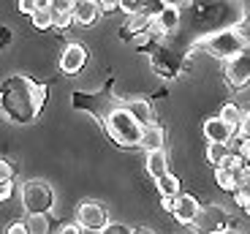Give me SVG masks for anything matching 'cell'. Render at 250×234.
Listing matches in <instances>:
<instances>
[{
    "label": "cell",
    "mask_w": 250,
    "mask_h": 234,
    "mask_svg": "<svg viewBox=\"0 0 250 234\" xmlns=\"http://www.w3.org/2000/svg\"><path fill=\"white\" fill-rule=\"evenodd\" d=\"M0 180H14V166L8 161H0Z\"/></svg>",
    "instance_id": "obj_33"
},
{
    "label": "cell",
    "mask_w": 250,
    "mask_h": 234,
    "mask_svg": "<svg viewBox=\"0 0 250 234\" xmlns=\"http://www.w3.org/2000/svg\"><path fill=\"white\" fill-rule=\"evenodd\" d=\"M74 14H76V25L90 27V25H95V22H98L104 11H101V6L95 3V0H76Z\"/></svg>",
    "instance_id": "obj_14"
},
{
    "label": "cell",
    "mask_w": 250,
    "mask_h": 234,
    "mask_svg": "<svg viewBox=\"0 0 250 234\" xmlns=\"http://www.w3.org/2000/svg\"><path fill=\"white\" fill-rule=\"evenodd\" d=\"M152 22V14L150 11H136L128 17V22H125L123 27V41H133V36H139V33H147V27H150Z\"/></svg>",
    "instance_id": "obj_15"
},
{
    "label": "cell",
    "mask_w": 250,
    "mask_h": 234,
    "mask_svg": "<svg viewBox=\"0 0 250 234\" xmlns=\"http://www.w3.org/2000/svg\"><path fill=\"white\" fill-rule=\"evenodd\" d=\"M27 226H30V234H52L49 213H41V215H27Z\"/></svg>",
    "instance_id": "obj_20"
},
{
    "label": "cell",
    "mask_w": 250,
    "mask_h": 234,
    "mask_svg": "<svg viewBox=\"0 0 250 234\" xmlns=\"http://www.w3.org/2000/svg\"><path fill=\"white\" fill-rule=\"evenodd\" d=\"M226 82L234 90H242L250 85V44L245 46L239 55H234L231 60H226Z\"/></svg>",
    "instance_id": "obj_7"
},
{
    "label": "cell",
    "mask_w": 250,
    "mask_h": 234,
    "mask_svg": "<svg viewBox=\"0 0 250 234\" xmlns=\"http://www.w3.org/2000/svg\"><path fill=\"white\" fill-rule=\"evenodd\" d=\"M52 17H55L57 30H68L71 25H76V14L74 11H52Z\"/></svg>",
    "instance_id": "obj_24"
},
{
    "label": "cell",
    "mask_w": 250,
    "mask_h": 234,
    "mask_svg": "<svg viewBox=\"0 0 250 234\" xmlns=\"http://www.w3.org/2000/svg\"><path fill=\"white\" fill-rule=\"evenodd\" d=\"M215 180H218L220 191H226V193L234 196L242 185L250 183V164L239 155V152L231 150L218 166H215Z\"/></svg>",
    "instance_id": "obj_4"
},
{
    "label": "cell",
    "mask_w": 250,
    "mask_h": 234,
    "mask_svg": "<svg viewBox=\"0 0 250 234\" xmlns=\"http://www.w3.org/2000/svg\"><path fill=\"white\" fill-rule=\"evenodd\" d=\"M123 106L136 117L142 126H152L155 123V114H152V104L147 98H123Z\"/></svg>",
    "instance_id": "obj_13"
},
{
    "label": "cell",
    "mask_w": 250,
    "mask_h": 234,
    "mask_svg": "<svg viewBox=\"0 0 250 234\" xmlns=\"http://www.w3.org/2000/svg\"><path fill=\"white\" fill-rule=\"evenodd\" d=\"M46 98H49V87L44 82H36L33 76L25 74L8 76L0 87L3 120L11 126H30L46 106Z\"/></svg>",
    "instance_id": "obj_1"
},
{
    "label": "cell",
    "mask_w": 250,
    "mask_h": 234,
    "mask_svg": "<svg viewBox=\"0 0 250 234\" xmlns=\"http://www.w3.org/2000/svg\"><path fill=\"white\" fill-rule=\"evenodd\" d=\"M163 142H166V133H163V128L152 123V126H144V133H142V142H139V147H142V150H147V152H152V150H161Z\"/></svg>",
    "instance_id": "obj_16"
},
{
    "label": "cell",
    "mask_w": 250,
    "mask_h": 234,
    "mask_svg": "<svg viewBox=\"0 0 250 234\" xmlns=\"http://www.w3.org/2000/svg\"><path fill=\"white\" fill-rule=\"evenodd\" d=\"M155 191H158V196H161V199L180 196V177H177V174H171V171H166V174L155 177Z\"/></svg>",
    "instance_id": "obj_17"
},
{
    "label": "cell",
    "mask_w": 250,
    "mask_h": 234,
    "mask_svg": "<svg viewBox=\"0 0 250 234\" xmlns=\"http://www.w3.org/2000/svg\"><path fill=\"white\" fill-rule=\"evenodd\" d=\"M95 3L101 6V11H104V14H112V11H117V8H120V0H95Z\"/></svg>",
    "instance_id": "obj_31"
},
{
    "label": "cell",
    "mask_w": 250,
    "mask_h": 234,
    "mask_svg": "<svg viewBox=\"0 0 250 234\" xmlns=\"http://www.w3.org/2000/svg\"><path fill=\"white\" fill-rule=\"evenodd\" d=\"M223 234H242V232H237V229H231V226H229V229H226Z\"/></svg>",
    "instance_id": "obj_37"
},
{
    "label": "cell",
    "mask_w": 250,
    "mask_h": 234,
    "mask_svg": "<svg viewBox=\"0 0 250 234\" xmlns=\"http://www.w3.org/2000/svg\"><path fill=\"white\" fill-rule=\"evenodd\" d=\"M14 38H11V27H3V46H8Z\"/></svg>",
    "instance_id": "obj_35"
},
{
    "label": "cell",
    "mask_w": 250,
    "mask_h": 234,
    "mask_svg": "<svg viewBox=\"0 0 250 234\" xmlns=\"http://www.w3.org/2000/svg\"><path fill=\"white\" fill-rule=\"evenodd\" d=\"M57 234H82V226L79 223H62V226L57 229Z\"/></svg>",
    "instance_id": "obj_34"
},
{
    "label": "cell",
    "mask_w": 250,
    "mask_h": 234,
    "mask_svg": "<svg viewBox=\"0 0 250 234\" xmlns=\"http://www.w3.org/2000/svg\"><path fill=\"white\" fill-rule=\"evenodd\" d=\"M199 199L190 196V193H180V196H174V207H171V218H174L177 223H185V226H190V223L196 221V215H199Z\"/></svg>",
    "instance_id": "obj_9"
},
{
    "label": "cell",
    "mask_w": 250,
    "mask_h": 234,
    "mask_svg": "<svg viewBox=\"0 0 250 234\" xmlns=\"http://www.w3.org/2000/svg\"><path fill=\"white\" fill-rule=\"evenodd\" d=\"M220 117H223L234 131H239V126H242V120H245V109L237 106V104H223V106H220Z\"/></svg>",
    "instance_id": "obj_19"
},
{
    "label": "cell",
    "mask_w": 250,
    "mask_h": 234,
    "mask_svg": "<svg viewBox=\"0 0 250 234\" xmlns=\"http://www.w3.org/2000/svg\"><path fill=\"white\" fill-rule=\"evenodd\" d=\"M76 223L82 229H87V232H104L109 226V213L98 202H84L76 210Z\"/></svg>",
    "instance_id": "obj_8"
},
{
    "label": "cell",
    "mask_w": 250,
    "mask_h": 234,
    "mask_svg": "<svg viewBox=\"0 0 250 234\" xmlns=\"http://www.w3.org/2000/svg\"><path fill=\"white\" fill-rule=\"evenodd\" d=\"M158 19H161V25L166 27V30H177L180 27V8H174V6H166L161 14H158Z\"/></svg>",
    "instance_id": "obj_22"
},
{
    "label": "cell",
    "mask_w": 250,
    "mask_h": 234,
    "mask_svg": "<svg viewBox=\"0 0 250 234\" xmlns=\"http://www.w3.org/2000/svg\"><path fill=\"white\" fill-rule=\"evenodd\" d=\"M17 8H19L22 14H25V17H33V14H36L38 8H41V3H38V0H19Z\"/></svg>",
    "instance_id": "obj_27"
},
{
    "label": "cell",
    "mask_w": 250,
    "mask_h": 234,
    "mask_svg": "<svg viewBox=\"0 0 250 234\" xmlns=\"http://www.w3.org/2000/svg\"><path fill=\"white\" fill-rule=\"evenodd\" d=\"M150 65L155 74H161L163 79H171V76L180 71V63H177V57L171 55L169 49H163V46H155L150 52Z\"/></svg>",
    "instance_id": "obj_10"
},
{
    "label": "cell",
    "mask_w": 250,
    "mask_h": 234,
    "mask_svg": "<svg viewBox=\"0 0 250 234\" xmlns=\"http://www.w3.org/2000/svg\"><path fill=\"white\" fill-rule=\"evenodd\" d=\"M98 234H133V229H128L125 223H109V226Z\"/></svg>",
    "instance_id": "obj_29"
},
{
    "label": "cell",
    "mask_w": 250,
    "mask_h": 234,
    "mask_svg": "<svg viewBox=\"0 0 250 234\" xmlns=\"http://www.w3.org/2000/svg\"><path fill=\"white\" fill-rule=\"evenodd\" d=\"M248 44L250 41L242 33V27H223V30H215L207 38H201V49H207L212 57H218V60H231Z\"/></svg>",
    "instance_id": "obj_3"
},
{
    "label": "cell",
    "mask_w": 250,
    "mask_h": 234,
    "mask_svg": "<svg viewBox=\"0 0 250 234\" xmlns=\"http://www.w3.org/2000/svg\"><path fill=\"white\" fill-rule=\"evenodd\" d=\"M204 136H207V142H223V145H231V139H234V128L229 126V123L223 120V117H209V120L204 123Z\"/></svg>",
    "instance_id": "obj_12"
},
{
    "label": "cell",
    "mask_w": 250,
    "mask_h": 234,
    "mask_svg": "<svg viewBox=\"0 0 250 234\" xmlns=\"http://www.w3.org/2000/svg\"><path fill=\"white\" fill-rule=\"evenodd\" d=\"M33 27L36 30H49V27H55V17H52V8H38L36 14H33Z\"/></svg>",
    "instance_id": "obj_23"
},
{
    "label": "cell",
    "mask_w": 250,
    "mask_h": 234,
    "mask_svg": "<svg viewBox=\"0 0 250 234\" xmlns=\"http://www.w3.org/2000/svg\"><path fill=\"white\" fill-rule=\"evenodd\" d=\"M234 202H237V207L242 210V213H248V215H250V183L242 185V188L234 193Z\"/></svg>",
    "instance_id": "obj_25"
},
{
    "label": "cell",
    "mask_w": 250,
    "mask_h": 234,
    "mask_svg": "<svg viewBox=\"0 0 250 234\" xmlns=\"http://www.w3.org/2000/svg\"><path fill=\"white\" fill-rule=\"evenodd\" d=\"M190 226L196 234H223L229 229V215L220 204H204Z\"/></svg>",
    "instance_id": "obj_6"
},
{
    "label": "cell",
    "mask_w": 250,
    "mask_h": 234,
    "mask_svg": "<svg viewBox=\"0 0 250 234\" xmlns=\"http://www.w3.org/2000/svg\"><path fill=\"white\" fill-rule=\"evenodd\" d=\"M6 234H30V226H27L25 221H17V223H11V226H8Z\"/></svg>",
    "instance_id": "obj_32"
},
{
    "label": "cell",
    "mask_w": 250,
    "mask_h": 234,
    "mask_svg": "<svg viewBox=\"0 0 250 234\" xmlns=\"http://www.w3.org/2000/svg\"><path fill=\"white\" fill-rule=\"evenodd\" d=\"M147 171H150L152 177H161V174L169 171V158H166V150H163V147L147 152Z\"/></svg>",
    "instance_id": "obj_18"
},
{
    "label": "cell",
    "mask_w": 250,
    "mask_h": 234,
    "mask_svg": "<svg viewBox=\"0 0 250 234\" xmlns=\"http://www.w3.org/2000/svg\"><path fill=\"white\" fill-rule=\"evenodd\" d=\"M19 199H22V207H25L27 215H41V213H49L55 207V191L44 180L25 183L19 188Z\"/></svg>",
    "instance_id": "obj_5"
},
{
    "label": "cell",
    "mask_w": 250,
    "mask_h": 234,
    "mask_svg": "<svg viewBox=\"0 0 250 234\" xmlns=\"http://www.w3.org/2000/svg\"><path fill=\"white\" fill-rule=\"evenodd\" d=\"M245 114H248V117H250V106H248V109H245Z\"/></svg>",
    "instance_id": "obj_38"
},
{
    "label": "cell",
    "mask_w": 250,
    "mask_h": 234,
    "mask_svg": "<svg viewBox=\"0 0 250 234\" xmlns=\"http://www.w3.org/2000/svg\"><path fill=\"white\" fill-rule=\"evenodd\" d=\"M84 63H87V49H84L82 44H68L65 49H62L60 68L65 71V74H79V71L84 68Z\"/></svg>",
    "instance_id": "obj_11"
},
{
    "label": "cell",
    "mask_w": 250,
    "mask_h": 234,
    "mask_svg": "<svg viewBox=\"0 0 250 234\" xmlns=\"http://www.w3.org/2000/svg\"><path fill=\"white\" fill-rule=\"evenodd\" d=\"M229 152H231L229 145H223V142H209V145H207V161H209L212 166H218Z\"/></svg>",
    "instance_id": "obj_21"
},
{
    "label": "cell",
    "mask_w": 250,
    "mask_h": 234,
    "mask_svg": "<svg viewBox=\"0 0 250 234\" xmlns=\"http://www.w3.org/2000/svg\"><path fill=\"white\" fill-rule=\"evenodd\" d=\"M120 11H123L125 17H131V14H136V11H144V0H120Z\"/></svg>",
    "instance_id": "obj_26"
},
{
    "label": "cell",
    "mask_w": 250,
    "mask_h": 234,
    "mask_svg": "<svg viewBox=\"0 0 250 234\" xmlns=\"http://www.w3.org/2000/svg\"><path fill=\"white\" fill-rule=\"evenodd\" d=\"M74 6H76V0H52L49 3L52 11H74Z\"/></svg>",
    "instance_id": "obj_28"
},
{
    "label": "cell",
    "mask_w": 250,
    "mask_h": 234,
    "mask_svg": "<svg viewBox=\"0 0 250 234\" xmlns=\"http://www.w3.org/2000/svg\"><path fill=\"white\" fill-rule=\"evenodd\" d=\"M14 196V180H0V199L8 202Z\"/></svg>",
    "instance_id": "obj_30"
},
{
    "label": "cell",
    "mask_w": 250,
    "mask_h": 234,
    "mask_svg": "<svg viewBox=\"0 0 250 234\" xmlns=\"http://www.w3.org/2000/svg\"><path fill=\"white\" fill-rule=\"evenodd\" d=\"M104 128H106L109 139L120 147H139L142 133H144V126L123 106V104H120V106H112L104 114Z\"/></svg>",
    "instance_id": "obj_2"
},
{
    "label": "cell",
    "mask_w": 250,
    "mask_h": 234,
    "mask_svg": "<svg viewBox=\"0 0 250 234\" xmlns=\"http://www.w3.org/2000/svg\"><path fill=\"white\" fill-rule=\"evenodd\" d=\"M133 234H155L152 229H133Z\"/></svg>",
    "instance_id": "obj_36"
}]
</instances>
